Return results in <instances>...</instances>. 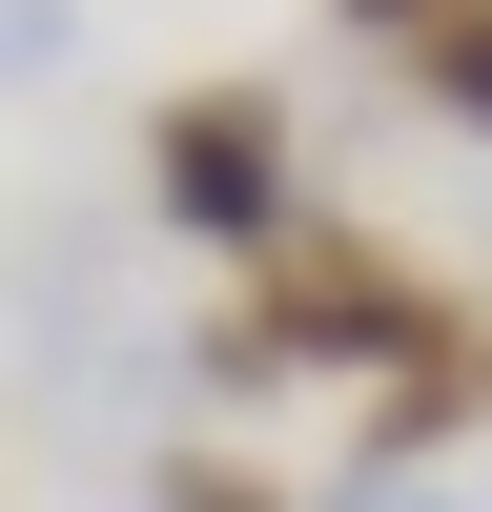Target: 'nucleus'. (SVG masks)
<instances>
[{
  "mask_svg": "<svg viewBox=\"0 0 492 512\" xmlns=\"http://www.w3.org/2000/svg\"><path fill=\"white\" fill-rule=\"evenodd\" d=\"M410 349H451V308H431V267H390L369 226H287V246H267V287H246V308L205 328V369H226V390H308V369H410Z\"/></svg>",
  "mask_w": 492,
  "mask_h": 512,
  "instance_id": "1",
  "label": "nucleus"
},
{
  "mask_svg": "<svg viewBox=\"0 0 492 512\" xmlns=\"http://www.w3.org/2000/svg\"><path fill=\"white\" fill-rule=\"evenodd\" d=\"M144 185H164V226H205V246H287L308 226V164H287L267 82H185V103L144 123Z\"/></svg>",
  "mask_w": 492,
  "mask_h": 512,
  "instance_id": "2",
  "label": "nucleus"
},
{
  "mask_svg": "<svg viewBox=\"0 0 492 512\" xmlns=\"http://www.w3.org/2000/svg\"><path fill=\"white\" fill-rule=\"evenodd\" d=\"M164 512H287V492H267V472H226V451H205V472L164 492Z\"/></svg>",
  "mask_w": 492,
  "mask_h": 512,
  "instance_id": "3",
  "label": "nucleus"
},
{
  "mask_svg": "<svg viewBox=\"0 0 492 512\" xmlns=\"http://www.w3.org/2000/svg\"><path fill=\"white\" fill-rule=\"evenodd\" d=\"M0 62H41V0H0Z\"/></svg>",
  "mask_w": 492,
  "mask_h": 512,
  "instance_id": "4",
  "label": "nucleus"
},
{
  "mask_svg": "<svg viewBox=\"0 0 492 512\" xmlns=\"http://www.w3.org/2000/svg\"><path fill=\"white\" fill-rule=\"evenodd\" d=\"M472 410H492V349H472Z\"/></svg>",
  "mask_w": 492,
  "mask_h": 512,
  "instance_id": "5",
  "label": "nucleus"
}]
</instances>
